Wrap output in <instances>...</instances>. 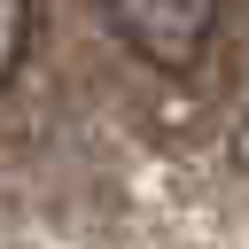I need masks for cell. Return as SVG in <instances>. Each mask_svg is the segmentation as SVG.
<instances>
[{"mask_svg": "<svg viewBox=\"0 0 249 249\" xmlns=\"http://www.w3.org/2000/svg\"><path fill=\"white\" fill-rule=\"evenodd\" d=\"M31 39H39V0H0V86L23 78Z\"/></svg>", "mask_w": 249, "mask_h": 249, "instance_id": "2", "label": "cell"}, {"mask_svg": "<svg viewBox=\"0 0 249 249\" xmlns=\"http://www.w3.org/2000/svg\"><path fill=\"white\" fill-rule=\"evenodd\" d=\"M101 16L124 39L132 62H148L163 78H187V70H202V54L218 39L226 0H101Z\"/></svg>", "mask_w": 249, "mask_h": 249, "instance_id": "1", "label": "cell"}]
</instances>
